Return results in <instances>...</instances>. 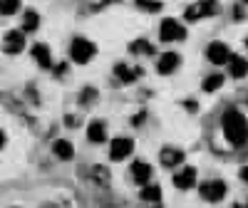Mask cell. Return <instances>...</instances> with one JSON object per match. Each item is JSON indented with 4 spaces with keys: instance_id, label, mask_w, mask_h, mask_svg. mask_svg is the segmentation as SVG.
Listing matches in <instances>:
<instances>
[{
    "instance_id": "cell-1",
    "label": "cell",
    "mask_w": 248,
    "mask_h": 208,
    "mask_svg": "<svg viewBox=\"0 0 248 208\" xmlns=\"http://www.w3.org/2000/svg\"><path fill=\"white\" fill-rule=\"evenodd\" d=\"M221 124H223L226 139H229L233 147H241V144H246V139H248V121H246V117H243L238 109H229V112L223 114Z\"/></svg>"
},
{
    "instance_id": "cell-2",
    "label": "cell",
    "mask_w": 248,
    "mask_h": 208,
    "mask_svg": "<svg viewBox=\"0 0 248 208\" xmlns=\"http://www.w3.org/2000/svg\"><path fill=\"white\" fill-rule=\"evenodd\" d=\"M94 55H97V45L92 43V40H87V37H75L72 40L70 57L77 62V65H85V62H90Z\"/></svg>"
},
{
    "instance_id": "cell-3",
    "label": "cell",
    "mask_w": 248,
    "mask_h": 208,
    "mask_svg": "<svg viewBox=\"0 0 248 208\" xmlns=\"http://www.w3.org/2000/svg\"><path fill=\"white\" fill-rule=\"evenodd\" d=\"M159 37L164 40V43H176V40L186 37V30L179 25V20L167 17V20H161V25H159Z\"/></svg>"
},
{
    "instance_id": "cell-4",
    "label": "cell",
    "mask_w": 248,
    "mask_h": 208,
    "mask_svg": "<svg viewBox=\"0 0 248 208\" xmlns=\"http://www.w3.org/2000/svg\"><path fill=\"white\" fill-rule=\"evenodd\" d=\"M132 151H134V141H132L129 136H117V139L109 144V159H112V161L127 159Z\"/></svg>"
},
{
    "instance_id": "cell-5",
    "label": "cell",
    "mask_w": 248,
    "mask_h": 208,
    "mask_svg": "<svg viewBox=\"0 0 248 208\" xmlns=\"http://www.w3.org/2000/svg\"><path fill=\"white\" fill-rule=\"evenodd\" d=\"M3 47L8 55H17L25 50V32L23 30H8L3 37Z\"/></svg>"
},
{
    "instance_id": "cell-6",
    "label": "cell",
    "mask_w": 248,
    "mask_h": 208,
    "mask_svg": "<svg viewBox=\"0 0 248 208\" xmlns=\"http://www.w3.org/2000/svg\"><path fill=\"white\" fill-rule=\"evenodd\" d=\"M199 191H201V198L216 203V201H221L226 196V183L223 181H203Z\"/></svg>"
},
{
    "instance_id": "cell-7",
    "label": "cell",
    "mask_w": 248,
    "mask_h": 208,
    "mask_svg": "<svg viewBox=\"0 0 248 208\" xmlns=\"http://www.w3.org/2000/svg\"><path fill=\"white\" fill-rule=\"evenodd\" d=\"M206 57H209V62H214V65H223V62L231 59V50L226 43H211L209 50H206Z\"/></svg>"
},
{
    "instance_id": "cell-8",
    "label": "cell",
    "mask_w": 248,
    "mask_h": 208,
    "mask_svg": "<svg viewBox=\"0 0 248 208\" xmlns=\"http://www.w3.org/2000/svg\"><path fill=\"white\" fill-rule=\"evenodd\" d=\"M30 52H32L35 62H37L43 70H50V67H52V55H50V47H47L45 43H35Z\"/></svg>"
},
{
    "instance_id": "cell-9",
    "label": "cell",
    "mask_w": 248,
    "mask_h": 208,
    "mask_svg": "<svg viewBox=\"0 0 248 208\" xmlns=\"http://www.w3.org/2000/svg\"><path fill=\"white\" fill-rule=\"evenodd\" d=\"M194 183H196V169H191V166H184V169L174 176V186H176V189H181V191L191 189Z\"/></svg>"
},
{
    "instance_id": "cell-10",
    "label": "cell",
    "mask_w": 248,
    "mask_h": 208,
    "mask_svg": "<svg viewBox=\"0 0 248 208\" xmlns=\"http://www.w3.org/2000/svg\"><path fill=\"white\" fill-rule=\"evenodd\" d=\"M132 176L139 186H147V181L152 178V166L147 161H134L132 163Z\"/></svg>"
},
{
    "instance_id": "cell-11",
    "label": "cell",
    "mask_w": 248,
    "mask_h": 208,
    "mask_svg": "<svg viewBox=\"0 0 248 208\" xmlns=\"http://www.w3.org/2000/svg\"><path fill=\"white\" fill-rule=\"evenodd\" d=\"M179 62H181V57L176 55V52H164L161 57H159V72L161 74H171L176 67H179Z\"/></svg>"
},
{
    "instance_id": "cell-12",
    "label": "cell",
    "mask_w": 248,
    "mask_h": 208,
    "mask_svg": "<svg viewBox=\"0 0 248 208\" xmlns=\"http://www.w3.org/2000/svg\"><path fill=\"white\" fill-rule=\"evenodd\" d=\"M159 161L164 163V169H174V166H179V163H184V151H179V149H164L161 154H159Z\"/></svg>"
},
{
    "instance_id": "cell-13",
    "label": "cell",
    "mask_w": 248,
    "mask_h": 208,
    "mask_svg": "<svg viewBox=\"0 0 248 208\" xmlns=\"http://www.w3.org/2000/svg\"><path fill=\"white\" fill-rule=\"evenodd\" d=\"M87 139L92 141V144H102L107 139V127H105V121H99V119H94V121H90V127H87Z\"/></svg>"
},
{
    "instance_id": "cell-14",
    "label": "cell",
    "mask_w": 248,
    "mask_h": 208,
    "mask_svg": "<svg viewBox=\"0 0 248 208\" xmlns=\"http://www.w3.org/2000/svg\"><path fill=\"white\" fill-rule=\"evenodd\" d=\"M229 72H231V77H236V79L246 77V72H248V59L241 57V55H231V59H229Z\"/></svg>"
},
{
    "instance_id": "cell-15",
    "label": "cell",
    "mask_w": 248,
    "mask_h": 208,
    "mask_svg": "<svg viewBox=\"0 0 248 208\" xmlns=\"http://www.w3.org/2000/svg\"><path fill=\"white\" fill-rule=\"evenodd\" d=\"M114 74H117V79H122V82H134L137 77H141V67L117 65V67H114Z\"/></svg>"
},
{
    "instance_id": "cell-16",
    "label": "cell",
    "mask_w": 248,
    "mask_h": 208,
    "mask_svg": "<svg viewBox=\"0 0 248 208\" xmlns=\"http://www.w3.org/2000/svg\"><path fill=\"white\" fill-rule=\"evenodd\" d=\"M141 201H147V203H159L161 201V189L154 183H147V186H141V191H139Z\"/></svg>"
},
{
    "instance_id": "cell-17",
    "label": "cell",
    "mask_w": 248,
    "mask_h": 208,
    "mask_svg": "<svg viewBox=\"0 0 248 208\" xmlns=\"http://www.w3.org/2000/svg\"><path fill=\"white\" fill-rule=\"evenodd\" d=\"M52 149H55V154H57L60 159H65V161H70V159L75 156L72 144H70V141H65V139H57V141L52 144Z\"/></svg>"
},
{
    "instance_id": "cell-18",
    "label": "cell",
    "mask_w": 248,
    "mask_h": 208,
    "mask_svg": "<svg viewBox=\"0 0 248 208\" xmlns=\"http://www.w3.org/2000/svg\"><path fill=\"white\" fill-rule=\"evenodd\" d=\"M129 52H134V55H152L154 47H152L149 40L139 37V40H134V43H129Z\"/></svg>"
},
{
    "instance_id": "cell-19",
    "label": "cell",
    "mask_w": 248,
    "mask_h": 208,
    "mask_svg": "<svg viewBox=\"0 0 248 208\" xmlns=\"http://www.w3.org/2000/svg\"><path fill=\"white\" fill-rule=\"evenodd\" d=\"M37 25H40V15L35 10H25V15H23V30L25 32H35Z\"/></svg>"
},
{
    "instance_id": "cell-20",
    "label": "cell",
    "mask_w": 248,
    "mask_h": 208,
    "mask_svg": "<svg viewBox=\"0 0 248 208\" xmlns=\"http://www.w3.org/2000/svg\"><path fill=\"white\" fill-rule=\"evenodd\" d=\"M221 85H223V74H211V77L203 79V89H206V92H214V89H218Z\"/></svg>"
},
{
    "instance_id": "cell-21",
    "label": "cell",
    "mask_w": 248,
    "mask_h": 208,
    "mask_svg": "<svg viewBox=\"0 0 248 208\" xmlns=\"http://www.w3.org/2000/svg\"><path fill=\"white\" fill-rule=\"evenodd\" d=\"M20 10V0H0V13L3 15H15Z\"/></svg>"
},
{
    "instance_id": "cell-22",
    "label": "cell",
    "mask_w": 248,
    "mask_h": 208,
    "mask_svg": "<svg viewBox=\"0 0 248 208\" xmlns=\"http://www.w3.org/2000/svg\"><path fill=\"white\" fill-rule=\"evenodd\" d=\"M137 5H139L141 10H147V13H159V10H161L159 0H137Z\"/></svg>"
},
{
    "instance_id": "cell-23",
    "label": "cell",
    "mask_w": 248,
    "mask_h": 208,
    "mask_svg": "<svg viewBox=\"0 0 248 208\" xmlns=\"http://www.w3.org/2000/svg\"><path fill=\"white\" fill-rule=\"evenodd\" d=\"M77 99H79V104H90V102H94V99H97V89H94V87H87V89H82Z\"/></svg>"
},
{
    "instance_id": "cell-24",
    "label": "cell",
    "mask_w": 248,
    "mask_h": 208,
    "mask_svg": "<svg viewBox=\"0 0 248 208\" xmlns=\"http://www.w3.org/2000/svg\"><path fill=\"white\" fill-rule=\"evenodd\" d=\"M238 176H241V181H246V183H248V166H243Z\"/></svg>"
},
{
    "instance_id": "cell-25",
    "label": "cell",
    "mask_w": 248,
    "mask_h": 208,
    "mask_svg": "<svg viewBox=\"0 0 248 208\" xmlns=\"http://www.w3.org/2000/svg\"><path fill=\"white\" fill-rule=\"evenodd\" d=\"M62 72H67V62H62V65H57L55 74H62Z\"/></svg>"
},
{
    "instance_id": "cell-26",
    "label": "cell",
    "mask_w": 248,
    "mask_h": 208,
    "mask_svg": "<svg viewBox=\"0 0 248 208\" xmlns=\"http://www.w3.org/2000/svg\"><path fill=\"white\" fill-rule=\"evenodd\" d=\"M186 109H189V112H196V102L189 99V102H186Z\"/></svg>"
},
{
    "instance_id": "cell-27",
    "label": "cell",
    "mask_w": 248,
    "mask_h": 208,
    "mask_svg": "<svg viewBox=\"0 0 248 208\" xmlns=\"http://www.w3.org/2000/svg\"><path fill=\"white\" fill-rule=\"evenodd\" d=\"M144 119H147V114H144V112H141V114H137V117H134V124H141Z\"/></svg>"
},
{
    "instance_id": "cell-28",
    "label": "cell",
    "mask_w": 248,
    "mask_h": 208,
    "mask_svg": "<svg viewBox=\"0 0 248 208\" xmlns=\"http://www.w3.org/2000/svg\"><path fill=\"white\" fill-rule=\"evenodd\" d=\"M3 144H5V134H3V129H0V149H3Z\"/></svg>"
},
{
    "instance_id": "cell-29",
    "label": "cell",
    "mask_w": 248,
    "mask_h": 208,
    "mask_svg": "<svg viewBox=\"0 0 248 208\" xmlns=\"http://www.w3.org/2000/svg\"><path fill=\"white\" fill-rule=\"evenodd\" d=\"M233 208H243V206H241V203H236V206H233Z\"/></svg>"
},
{
    "instance_id": "cell-30",
    "label": "cell",
    "mask_w": 248,
    "mask_h": 208,
    "mask_svg": "<svg viewBox=\"0 0 248 208\" xmlns=\"http://www.w3.org/2000/svg\"><path fill=\"white\" fill-rule=\"evenodd\" d=\"M246 3H248V0H246Z\"/></svg>"
}]
</instances>
